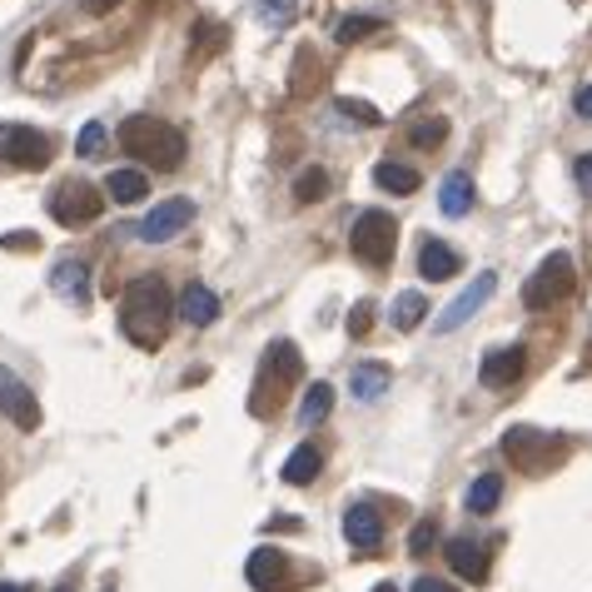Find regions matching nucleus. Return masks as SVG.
<instances>
[{"label":"nucleus","mask_w":592,"mask_h":592,"mask_svg":"<svg viewBox=\"0 0 592 592\" xmlns=\"http://www.w3.org/2000/svg\"><path fill=\"white\" fill-rule=\"evenodd\" d=\"M50 289H55L65 304L85 308L90 304V269H85L80 260H60L55 269H50Z\"/></svg>","instance_id":"2eb2a0df"},{"label":"nucleus","mask_w":592,"mask_h":592,"mask_svg":"<svg viewBox=\"0 0 592 592\" xmlns=\"http://www.w3.org/2000/svg\"><path fill=\"white\" fill-rule=\"evenodd\" d=\"M179 319L190 324V329H210V324L219 319V294L204 285H190L179 294Z\"/></svg>","instance_id":"a211bd4d"},{"label":"nucleus","mask_w":592,"mask_h":592,"mask_svg":"<svg viewBox=\"0 0 592 592\" xmlns=\"http://www.w3.org/2000/svg\"><path fill=\"white\" fill-rule=\"evenodd\" d=\"M449 568L458 572L463 582H483L488 578V547L474 543V538H453L449 543Z\"/></svg>","instance_id":"dca6fc26"},{"label":"nucleus","mask_w":592,"mask_h":592,"mask_svg":"<svg viewBox=\"0 0 592 592\" xmlns=\"http://www.w3.org/2000/svg\"><path fill=\"white\" fill-rule=\"evenodd\" d=\"M119 150L140 154L144 165H154V169H179L185 165V135H179L175 125H165V119H154V115H130L125 119V125H119Z\"/></svg>","instance_id":"f03ea898"},{"label":"nucleus","mask_w":592,"mask_h":592,"mask_svg":"<svg viewBox=\"0 0 592 592\" xmlns=\"http://www.w3.org/2000/svg\"><path fill=\"white\" fill-rule=\"evenodd\" d=\"M80 5H85L90 15H100V11H110V5H119V0H80Z\"/></svg>","instance_id":"4c0bfd02"},{"label":"nucleus","mask_w":592,"mask_h":592,"mask_svg":"<svg viewBox=\"0 0 592 592\" xmlns=\"http://www.w3.org/2000/svg\"><path fill=\"white\" fill-rule=\"evenodd\" d=\"M175 314L179 308L169 304L165 279H130V285H125V299H119V329H125L130 344H140V349L165 344Z\"/></svg>","instance_id":"f257e3e1"},{"label":"nucleus","mask_w":592,"mask_h":592,"mask_svg":"<svg viewBox=\"0 0 592 592\" xmlns=\"http://www.w3.org/2000/svg\"><path fill=\"white\" fill-rule=\"evenodd\" d=\"M333 110H339L344 119H354V125H383V115H379L374 105H368V100H349V96H339V100H333Z\"/></svg>","instance_id":"7c9ffc66"},{"label":"nucleus","mask_w":592,"mask_h":592,"mask_svg":"<svg viewBox=\"0 0 592 592\" xmlns=\"http://www.w3.org/2000/svg\"><path fill=\"white\" fill-rule=\"evenodd\" d=\"M493 294H497V274H478L474 285L463 289V294L453 299L449 308H443L439 319H433V329H439V333H453V329H463V324L474 319V314H478V308H483V304H488V299H493Z\"/></svg>","instance_id":"9d476101"},{"label":"nucleus","mask_w":592,"mask_h":592,"mask_svg":"<svg viewBox=\"0 0 592 592\" xmlns=\"http://www.w3.org/2000/svg\"><path fill=\"white\" fill-rule=\"evenodd\" d=\"M100 210H105V194H100L96 185H85V179H65V185H55V194H50V214H55L65 229L96 225Z\"/></svg>","instance_id":"0eeeda50"},{"label":"nucleus","mask_w":592,"mask_h":592,"mask_svg":"<svg viewBox=\"0 0 592 592\" xmlns=\"http://www.w3.org/2000/svg\"><path fill=\"white\" fill-rule=\"evenodd\" d=\"M522 368H528V349L513 344V349H488L483 364H478V379L488 389H508L513 379H522Z\"/></svg>","instance_id":"ddd939ff"},{"label":"nucleus","mask_w":592,"mask_h":592,"mask_svg":"<svg viewBox=\"0 0 592 592\" xmlns=\"http://www.w3.org/2000/svg\"><path fill=\"white\" fill-rule=\"evenodd\" d=\"M374 592H399V588H393V582H379V588H374Z\"/></svg>","instance_id":"ea45409f"},{"label":"nucleus","mask_w":592,"mask_h":592,"mask_svg":"<svg viewBox=\"0 0 592 592\" xmlns=\"http://www.w3.org/2000/svg\"><path fill=\"white\" fill-rule=\"evenodd\" d=\"M374 185L389 194H414L424 179H418L414 165H393V160H383V165H374Z\"/></svg>","instance_id":"5701e85b"},{"label":"nucleus","mask_w":592,"mask_h":592,"mask_svg":"<svg viewBox=\"0 0 592 592\" xmlns=\"http://www.w3.org/2000/svg\"><path fill=\"white\" fill-rule=\"evenodd\" d=\"M349 249H354V260H364V264H374V269H383V264L393 260V249H399V225H393V214L364 210V214L354 219Z\"/></svg>","instance_id":"20e7f679"},{"label":"nucleus","mask_w":592,"mask_h":592,"mask_svg":"<svg viewBox=\"0 0 592 592\" xmlns=\"http://www.w3.org/2000/svg\"><path fill=\"white\" fill-rule=\"evenodd\" d=\"M379 30H383L379 15H344V21L333 25V36H339V46H358V40L379 36Z\"/></svg>","instance_id":"a878e982"},{"label":"nucleus","mask_w":592,"mask_h":592,"mask_svg":"<svg viewBox=\"0 0 592 592\" xmlns=\"http://www.w3.org/2000/svg\"><path fill=\"white\" fill-rule=\"evenodd\" d=\"M572 179H578V190H588V194H592V150H588V154H578V165H572Z\"/></svg>","instance_id":"f704fd0d"},{"label":"nucleus","mask_w":592,"mask_h":592,"mask_svg":"<svg viewBox=\"0 0 592 592\" xmlns=\"http://www.w3.org/2000/svg\"><path fill=\"white\" fill-rule=\"evenodd\" d=\"M424 314H428V299L418 294V289H408V294H399L393 299V329H418V324H424Z\"/></svg>","instance_id":"393cba45"},{"label":"nucleus","mask_w":592,"mask_h":592,"mask_svg":"<svg viewBox=\"0 0 592 592\" xmlns=\"http://www.w3.org/2000/svg\"><path fill=\"white\" fill-rule=\"evenodd\" d=\"M497 497H503V478L483 474V478H474V488H468V508H474V513H493Z\"/></svg>","instance_id":"cd10ccee"},{"label":"nucleus","mask_w":592,"mask_h":592,"mask_svg":"<svg viewBox=\"0 0 592 592\" xmlns=\"http://www.w3.org/2000/svg\"><path fill=\"white\" fill-rule=\"evenodd\" d=\"M244 578H249V588H260V592H279V588H289V557L279 553V547H254L249 553V563H244Z\"/></svg>","instance_id":"f8f14e48"},{"label":"nucleus","mask_w":592,"mask_h":592,"mask_svg":"<svg viewBox=\"0 0 592 592\" xmlns=\"http://www.w3.org/2000/svg\"><path fill=\"white\" fill-rule=\"evenodd\" d=\"M389 364H354V374H349V393H354L358 403H374L389 393Z\"/></svg>","instance_id":"aec40b11"},{"label":"nucleus","mask_w":592,"mask_h":592,"mask_svg":"<svg viewBox=\"0 0 592 592\" xmlns=\"http://www.w3.org/2000/svg\"><path fill=\"white\" fill-rule=\"evenodd\" d=\"M0 160L15 169H46L50 165V140L30 125H0Z\"/></svg>","instance_id":"6e6552de"},{"label":"nucleus","mask_w":592,"mask_h":592,"mask_svg":"<svg viewBox=\"0 0 592 592\" xmlns=\"http://www.w3.org/2000/svg\"><path fill=\"white\" fill-rule=\"evenodd\" d=\"M439 210L449 214V219H463V214L474 210V179L463 175V169L443 175V185H439Z\"/></svg>","instance_id":"6ab92c4d"},{"label":"nucleus","mask_w":592,"mask_h":592,"mask_svg":"<svg viewBox=\"0 0 592 592\" xmlns=\"http://www.w3.org/2000/svg\"><path fill=\"white\" fill-rule=\"evenodd\" d=\"M368 329H374V304H368V299H358L354 314H349V333H354V339H364Z\"/></svg>","instance_id":"72a5a7b5"},{"label":"nucleus","mask_w":592,"mask_h":592,"mask_svg":"<svg viewBox=\"0 0 592 592\" xmlns=\"http://www.w3.org/2000/svg\"><path fill=\"white\" fill-rule=\"evenodd\" d=\"M443 135H449V125H443L439 115L418 119V125H408V140L418 144V150H433V144H443Z\"/></svg>","instance_id":"c756f323"},{"label":"nucleus","mask_w":592,"mask_h":592,"mask_svg":"<svg viewBox=\"0 0 592 592\" xmlns=\"http://www.w3.org/2000/svg\"><path fill=\"white\" fill-rule=\"evenodd\" d=\"M254 15H260L269 30H289L299 21V0H254Z\"/></svg>","instance_id":"bb28decb"},{"label":"nucleus","mask_w":592,"mask_h":592,"mask_svg":"<svg viewBox=\"0 0 592 592\" xmlns=\"http://www.w3.org/2000/svg\"><path fill=\"white\" fill-rule=\"evenodd\" d=\"M433 538H439V522H433V518L414 522V533H408V553H428V547H433Z\"/></svg>","instance_id":"473e14b6"},{"label":"nucleus","mask_w":592,"mask_h":592,"mask_svg":"<svg viewBox=\"0 0 592 592\" xmlns=\"http://www.w3.org/2000/svg\"><path fill=\"white\" fill-rule=\"evenodd\" d=\"M563 443L553 439V433H543V428H508L503 433V458H513V468H522V474H547L557 458H563Z\"/></svg>","instance_id":"39448f33"},{"label":"nucleus","mask_w":592,"mask_h":592,"mask_svg":"<svg viewBox=\"0 0 592 592\" xmlns=\"http://www.w3.org/2000/svg\"><path fill=\"white\" fill-rule=\"evenodd\" d=\"M572 285H578V274H572L568 254H547V260L538 264L533 279L522 285V304L528 308H553V304H563V299L572 294Z\"/></svg>","instance_id":"423d86ee"},{"label":"nucleus","mask_w":592,"mask_h":592,"mask_svg":"<svg viewBox=\"0 0 592 592\" xmlns=\"http://www.w3.org/2000/svg\"><path fill=\"white\" fill-rule=\"evenodd\" d=\"M329 414H333V389H329V383H314V389L304 393V403H299V424L319 428Z\"/></svg>","instance_id":"b1692460"},{"label":"nucleus","mask_w":592,"mask_h":592,"mask_svg":"<svg viewBox=\"0 0 592 592\" xmlns=\"http://www.w3.org/2000/svg\"><path fill=\"white\" fill-rule=\"evenodd\" d=\"M578 115L592 119V85H582V90H578Z\"/></svg>","instance_id":"c9c22d12"},{"label":"nucleus","mask_w":592,"mask_h":592,"mask_svg":"<svg viewBox=\"0 0 592 592\" xmlns=\"http://www.w3.org/2000/svg\"><path fill=\"white\" fill-rule=\"evenodd\" d=\"M463 269V260H458V249L453 244H443V239H428L424 249H418V274L424 279H433V285H443V279H453V274Z\"/></svg>","instance_id":"f3484780"},{"label":"nucleus","mask_w":592,"mask_h":592,"mask_svg":"<svg viewBox=\"0 0 592 592\" xmlns=\"http://www.w3.org/2000/svg\"><path fill=\"white\" fill-rule=\"evenodd\" d=\"M344 538L358 553H374V547L383 543V513L374 508V503H354V508L344 513Z\"/></svg>","instance_id":"4468645a"},{"label":"nucleus","mask_w":592,"mask_h":592,"mask_svg":"<svg viewBox=\"0 0 592 592\" xmlns=\"http://www.w3.org/2000/svg\"><path fill=\"white\" fill-rule=\"evenodd\" d=\"M324 194H329V169H304V175L294 179V200L299 204H314V200H324Z\"/></svg>","instance_id":"c85d7f7f"},{"label":"nucleus","mask_w":592,"mask_h":592,"mask_svg":"<svg viewBox=\"0 0 592 592\" xmlns=\"http://www.w3.org/2000/svg\"><path fill=\"white\" fill-rule=\"evenodd\" d=\"M105 194H110L115 204H140L144 194H150V179H144L140 169H110Z\"/></svg>","instance_id":"4be33fe9"},{"label":"nucleus","mask_w":592,"mask_h":592,"mask_svg":"<svg viewBox=\"0 0 592 592\" xmlns=\"http://www.w3.org/2000/svg\"><path fill=\"white\" fill-rule=\"evenodd\" d=\"M100 150H105V125L90 119L80 130V140H75V154H80V160H100Z\"/></svg>","instance_id":"2f4dec72"},{"label":"nucleus","mask_w":592,"mask_h":592,"mask_svg":"<svg viewBox=\"0 0 592 592\" xmlns=\"http://www.w3.org/2000/svg\"><path fill=\"white\" fill-rule=\"evenodd\" d=\"M414 592H453V588H449V582H439V578H418Z\"/></svg>","instance_id":"e433bc0d"},{"label":"nucleus","mask_w":592,"mask_h":592,"mask_svg":"<svg viewBox=\"0 0 592 592\" xmlns=\"http://www.w3.org/2000/svg\"><path fill=\"white\" fill-rule=\"evenodd\" d=\"M304 379V358H299V349L289 344V339H279V344L264 349V364H260V379H254V399H249V408L260 418L279 414V403L289 399V389Z\"/></svg>","instance_id":"7ed1b4c3"},{"label":"nucleus","mask_w":592,"mask_h":592,"mask_svg":"<svg viewBox=\"0 0 592 592\" xmlns=\"http://www.w3.org/2000/svg\"><path fill=\"white\" fill-rule=\"evenodd\" d=\"M319 468H324V453L314 449V443H299V449L285 458V483L308 488L314 478H319Z\"/></svg>","instance_id":"412c9836"},{"label":"nucleus","mask_w":592,"mask_h":592,"mask_svg":"<svg viewBox=\"0 0 592 592\" xmlns=\"http://www.w3.org/2000/svg\"><path fill=\"white\" fill-rule=\"evenodd\" d=\"M190 219H194L190 200H165V204H154V210L140 219V239H144V244H165V239L185 235Z\"/></svg>","instance_id":"9b49d317"},{"label":"nucleus","mask_w":592,"mask_h":592,"mask_svg":"<svg viewBox=\"0 0 592 592\" xmlns=\"http://www.w3.org/2000/svg\"><path fill=\"white\" fill-rule=\"evenodd\" d=\"M0 592H30V588H21V582H0Z\"/></svg>","instance_id":"58836bf2"},{"label":"nucleus","mask_w":592,"mask_h":592,"mask_svg":"<svg viewBox=\"0 0 592 592\" xmlns=\"http://www.w3.org/2000/svg\"><path fill=\"white\" fill-rule=\"evenodd\" d=\"M55 592H71V588H55Z\"/></svg>","instance_id":"a19ab883"},{"label":"nucleus","mask_w":592,"mask_h":592,"mask_svg":"<svg viewBox=\"0 0 592 592\" xmlns=\"http://www.w3.org/2000/svg\"><path fill=\"white\" fill-rule=\"evenodd\" d=\"M0 414L11 418L15 428H25V433H36V428H40L36 393H30V383H25V379H15L5 364H0Z\"/></svg>","instance_id":"1a4fd4ad"}]
</instances>
